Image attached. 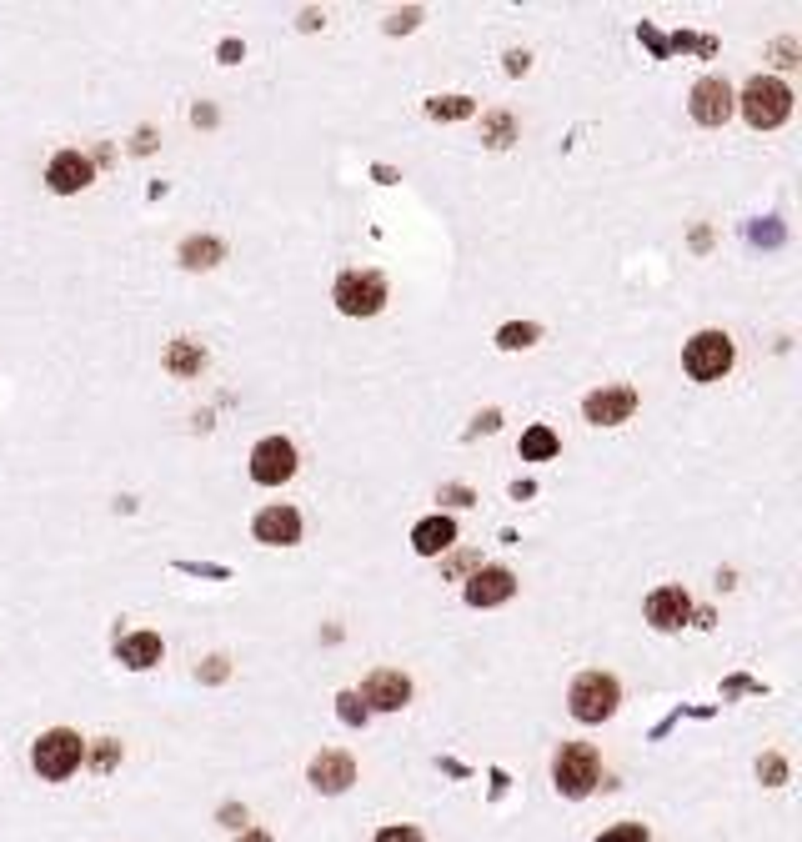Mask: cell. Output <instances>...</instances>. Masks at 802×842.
<instances>
[{
  "label": "cell",
  "mask_w": 802,
  "mask_h": 842,
  "mask_svg": "<svg viewBox=\"0 0 802 842\" xmlns=\"http://www.w3.org/2000/svg\"><path fill=\"white\" fill-rule=\"evenodd\" d=\"M552 782L562 797H587L602 782V757L592 742H562L552 757Z\"/></svg>",
  "instance_id": "cell-1"
},
{
  "label": "cell",
  "mask_w": 802,
  "mask_h": 842,
  "mask_svg": "<svg viewBox=\"0 0 802 842\" xmlns=\"http://www.w3.org/2000/svg\"><path fill=\"white\" fill-rule=\"evenodd\" d=\"M31 762H36V772H41L46 782H66V777L86 762V742H81L71 727H51V732H41V742L31 747Z\"/></svg>",
  "instance_id": "cell-2"
},
{
  "label": "cell",
  "mask_w": 802,
  "mask_h": 842,
  "mask_svg": "<svg viewBox=\"0 0 802 842\" xmlns=\"http://www.w3.org/2000/svg\"><path fill=\"white\" fill-rule=\"evenodd\" d=\"M617 702H622V687L612 672H582L567 692V707L577 722H607L617 712Z\"/></svg>",
  "instance_id": "cell-3"
},
{
  "label": "cell",
  "mask_w": 802,
  "mask_h": 842,
  "mask_svg": "<svg viewBox=\"0 0 802 842\" xmlns=\"http://www.w3.org/2000/svg\"><path fill=\"white\" fill-rule=\"evenodd\" d=\"M787 111H792V91H787L782 81H772V76L747 81V91H742V116H747V126L772 131V126L787 121Z\"/></svg>",
  "instance_id": "cell-4"
},
{
  "label": "cell",
  "mask_w": 802,
  "mask_h": 842,
  "mask_svg": "<svg viewBox=\"0 0 802 842\" xmlns=\"http://www.w3.org/2000/svg\"><path fill=\"white\" fill-rule=\"evenodd\" d=\"M682 366H687L692 381H717L732 366V341L722 331H697L687 341V351H682Z\"/></svg>",
  "instance_id": "cell-5"
},
{
  "label": "cell",
  "mask_w": 802,
  "mask_h": 842,
  "mask_svg": "<svg viewBox=\"0 0 802 842\" xmlns=\"http://www.w3.org/2000/svg\"><path fill=\"white\" fill-rule=\"evenodd\" d=\"M336 306L346 316H376L386 306V281L376 271H346L336 281Z\"/></svg>",
  "instance_id": "cell-6"
},
{
  "label": "cell",
  "mask_w": 802,
  "mask_h": 842,
  "mask_svg": "<svg viewBox=\"0 0 802 842\" xmlns=\"http://www.w3.org/2000/svg\"><path fill=\"white\" fill-rule=\"evenodd\" d=\"M291 472H296V447H291L286 437H266V442L251 452V482L281 487V482H291Z\"/></svg>",
  "instance_id": "cell-7"
},
{
  "label": "cell",
  "mask_w": 802,
  "mask_h": 842,
  "mask_svg": "<svg viewBox=\"0 0 802 842\" xmlns=\"http://www.w3.org/2000/svg\"><path fill=\"white\" fill-rule=\"evenodd\" d=\"M361 702H366V707H376V712H401V707L412 702V682L401 677V672H391V667H381V672H371V677H366Z\"/></svg>",
  "instance_id": "cell-8"
},
{
  "label": "cell",
  "mask_w": 802,
  "mask_h": 842,
  "mask_svg": "<svg viewBox=\"0 0 802 842\" xmlns=\"http://www.w3.org/2000/svg\"><path fill=\"white\" fill-rule=\"evenodd\" d=\"M687 111H692V121H697V126H722V121L732 116V91H727V81H717V76L697 81V86H692Z\"/></svg>",
  "instance_id": "cell-9"
},
{
  "label": "cell",
  "mask_w": 802,
  "mask_h": 842,
  "mask_svg": "<svg viewBox=\"0 0 802 842\" xmlns=\"http://www.w3.org/2000/svg\"><path fill=\"white\" fill-rule=\"evenodd\" d=\"M587 421H597V427H617V421H627L637 411V391L632 386H602L582 401Z\"/></svg>",
  "instance_id": "cell-10"
},
{
  "label": "cell",
  "mask_w": 802,
  "mask_h": 842,
  "mask_svg": "<svg viewBox=\"0 0 802 842\" xmlns=\"http://www.w3.org/2000/svg\"><path fill=\"white\" fill-rule=\"evenodd\" d=\"M687 617H692V597H687L682 587H657V592L647 597V622H652L657 632H677Z\"/></svg>",
  "instance_id": "cell-11"
},
{
  "label": "cell",
  "mask_w": 802,
  "mask_h": 842,
  "mask_svg": "<svg viewBox=\"0 0 802 842\" xmlns=\"http://www.w3.org/2000/svg\"><path fill=\"white\" fill-rule=\"evenodd\" d=\"M351 782H356V762H351L346 752H316V757H311V787H316V792L336 797V792H346Z\"/></svg>",
  "instance_id": "cell-12"
},
{
  "label": "cell",
  "mask_w": 802,
  "mask_h": 842,
  "mask_svg": "<svg viewBox=\"0 0 802 842\" xmlns=\"http://www.w3.org/2000/svg\"><path fill=\"white\" fill-rule=\"evenodd\" d=\"M512 592H517V577H512L507 567H482V572L467 582V602H472V607H502Z\"/></svg>",
  "instance_id": "cell-13"
},
{
  "label": "cell",
  "mask_w": 802,
  "mask_h": 842,
  "mask_svg": "<svg viewBox=\"0 0 802 842\" xmlns=\"http://www.w3.org/2000/svg\"><path fill=\"white\" fill-rule=\"evenodd\" d=\"M91 161L81 156V151H61L56 161H51V171H46V181H51V191H61V196H76V191H86L91 186Z\"/></svg>",
  "instance_id": "cell-14"
},
{
  "label": "cell",
  "mask_w": 802,
  "mask_h": 842,
  "mask_svg": "<svg viewBox=\"0 0 802 842\" xmlns=\"http://www.w3.org/2000/svg\"><path fill=\"white\" fill-rule=\"evenodd\" d=\"M256 542H266V547H291V542H301V517H296V507H266V512L256 517Z\"/></svg>",
  "instance_id": "cell-15"
},
{
  "label": "cell",
  "mask_w": 802,
  "mask_h": 842,
  "mask_svg": "<svg viewBox=\"0 0 802 842\" xmlns=\"http://www.w3.org/2000/svg\"><path fill=\"white\" fill-rule=\"evenodd\" d=\"M452 542H457V522H452V517H427V522L412 527V547H417L422 557H442Z\"/></svg>",
  "instance_id": "cell-16"
},
{
  "label": "cell",
  "mask_w": 802,
  "mask_h": 842,
  "mask_svg": "<svg viewBox=\"0 0 802 842\" xmlns=\"http://www.w3.org/2000/svg\"><path fill=\"white\" fill-rule=\"evenodd\" d=\"M121 662L126 667H156L161 662V637L156 632H131V637H121Z\"/></svg>",
  "instance_id": "cell-17"
},
{
  "label": "cell",
  "mask_w": 802,
  "mask_h": 842,
  "mask_svg": "<svg viewBox=\"0 0 802 842\" xmlns=\"http://www.w3.org/2000/svg\"><path fill=\"white\" fill-rule=\"evenodd\" d=\"M221 251H226V246H221L216 236H191V241L181 246V261H186L191 271H201V266H216Z\"/></svg>",
  "instance_id": "cell-18"
},
{
  "label": "cell",
  "mask_w": 802,
  "mask_h": 842,
  "mask_svg": "<svg viewBox=\"0 0 802 842\" xmlns=\"http://www.w3.org/2000/svg\"><path fill=\"white\" fill-rule=\"evenodd\" d=\"M522 457H527V462H547V457H557V437H552V427H532V432L522 437Z\"/></svg>",
  "instance_id": "cell-19"
},
{
  "label": "cell",
  "mask_w": 802,
  "mask_h": 842,
  "mask_svg": "<svg viewBox=\"0 0 802 842\" xmlns=\"http://www.w3.org/2000/svg\"><path fill=\"white\" fill-rule=\"evenodd\" d=\"M537 336H542V326H532V321H522V326H502L497 346H507V351H522V346H532Z\"/></svg>",
  "instance_id": "cell-20"
},
{
  "label": "cell",
  "mask_w": 802,
  "mask_h": 842,
  "mask_svg": "<svg viewBox=\"0 0 802 842\" xmlns=\"http://www.w3.org/2000/svg\"><path fill=\"white\" fill-rule=\"evenodd\" d=\"M437 121H462V116H472V101L467 96H442V101H432L427 106Z\"/></svg>",
  "instance_id": "cell-21"
},
{
  "label": "cell",
  "mask_w": 802,
  "mask_h": 842,
  "mask_svg": "<svg viewBox=\"0 0 802 842\" xmlns=\"http://www.w3.org/2000/svg\"><path fill=\"white\" fill-rule=\"evenodd\" d=\"M171 371H181V376H186V371H201V351H196L191 341H176V346H171Z\"/></svg>",
  "instance_id": "cell-22"
},
{
  "label": "cell",
  "mask_w": 802,
  "mask_h": 842,
  "mask_svg": "<svg viewBox=\"0 0 802 842\" xmlns=\"http://www.w3.org/2000/svg\"><path fill=\"white\" fill-rule=\"evenodd\" d=\"M597 842H647V827H642V822H617V827H607Z\"/></svg>",
  "instance_id": "cell-23"
},
{
  "label": "cell",
  "mask_w": 802,
  "mask_h": 842,
  "mask_svg": "<svg viewBox=\"0 0 802 842\" xmlns=\"http://www.w3.org/2000/svg\"><path fill=\"white\" fill-rule=\"evenodd\" d=\"M336 702H341V722H351V727H356V722H366V707H361V697H356V692H341Z\"/></svg>",
  "instance_id": "cell-24"
},
{
  "label": "cell",
  "mask_w": 802,
  "mask_h": 842,
  "mask_svg": "<svg viewBox=\"0 0 802 842\" xmlns=\"http://www.w3.org/2000/svg\"><path fill=\"white\" fill-rule=\"evenodd\" d=\"M757 772L767 777V787H782V782H787V762H782V757H762Z\"/></svg>",
  "instance_id": "cell-25"
},
{
  "label": "cell",
  "mask_w": 802,
  "mask_h": 842,
  "mask_svg": "<svg viewBox=\"0 0 802 842\" xmlns=\"http://www.w3.org/2000/svg\"><path fill=\"white\" fill-rule=\"evenodd\" d=\"M376 842H427L417 827H407V822H401V827H381L376 832Z\"/></svg>",
  "instance_id": "cell-26"
},
{
  "label": "cell",
  "mask_w": 802,
  "mask_h": 842,
  "mask_svg": "<svg viewBox=\"0 0 802 842\" xmlns=\"http://www.w3.org/2000/svg\"><path fill=\"white\" fill-rule=\"evenodd\" d=\"M507 136H512V121L497 116V121H492V146H507Z\"/></svg>",
  "instance_id": "cell-27"
},
{
  "label": "cell",
  "mask_w": 802,
  "mask_h": 842,
  "mask_svg": "<svg viewBox=\"0 0 802 842\" xmlns=\"http://www.w3.org/2000/svg\"><path fill=\"white\" fill-rule=\"evenodd\" d=\"M507 71H512V76H522V71H527V56H522V51H512V56H507Z\"/></svg>",
  "instance_id": "cell-28"
},
{
  "label": "cell",
  "mask_w": 802,
  "mask_h": 842,
  "mask_svg": "<svg viewBox=\"0 0 802 842\" xmlns=\"http://www.w3.org/2000/svg\"><path fill=\"white\" fill-rule=\"evenodd\" d=\"M111 762H116V747H111V742H106V747H101V752H96V767H111Z\"/></svg>",
  "instance_id": "cell-29"
},
{
  "label": "cell",
  "mask_w": 802,
  "mask_h": 842,
  "mask_svg": "<svg viewBox=\"0 0 802 842\" xmlns=\"http://www.w3.org/2000/svg\"><path fill=\"white\" fill-rule=\"evenodd\" d=\"M246 842H271V837H266V832H251V837H246Z\"/></svg>",
  "instance_id": "cell-30"
}]
</instances>
